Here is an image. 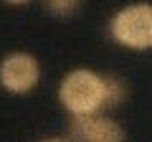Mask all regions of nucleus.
Returning a JSON list of instances; mask_svg holds the SVG:
<instances>
[{"label": "nucleus", "mask_w": 152, "mask_h": 142, "mask_svg": "<svg viewBox=\"0 0 152 142\" xmlns=\"http://www.w3.org/2000/svg\"><path fill=\"white\" fill-rule=\"evenodd\" d=\"M127 86L114 74H99L94 69H71L58 84V102L71 117L96 114L122 104Z\"/></svg>", "instance_id": "1"}, {"label": "nucleus", "mask_w": 152, "mask_h": 142, "mask_svg": "<svg viewBox=\"0 0 152 142\" xmlns=\"http://www.w3.org/2000/svg\"><path fill=\"white\" fill-rule=\"evenodd\" d=\"M109 36L129 51L152 48V3H132L109 18Z\"/></svg>", "instance_id": "2"}, {"label": "nucleus", "mask_w": 152, "mask_h": 142, "mask_svg": "<svg viewBox=\"0 0 152 142\" xmlns=\"http://www.w3.org/2000/svg\"><path fill=\"white\" fill-rule=\"evenodd\" d=\"M41 84V64L28 51H10L0 59V86L8 94H31Z\"/></svg>", "instance_id": "3"}, {"label": "nucleus", "mask_w": 152, "mask_h": 142, "mask_svg": "<svg viewBox=\"0 0 152 142\" xmlns=\"http://www.w3.org/2000/svg\"><path fill=\"white\" fill-rule=\"evenodd\" d=\"M71 140L74 142H124V127L104 112L71 117Z\"/></svg>", "instance_id": "4"}, {"label": "nucleus", "mask_w": 152, "mask_h": 142, "mask_svg": "<svg viewBox=\"0 0 152 142\" xmlns=\"http://www.w3.org/2000/svg\"><path fill=\"white\" fill-rule=\"evenodd\" d=\"M84 0H43V8L53 18H71L79 13Z\"/></svg>", "instance_id": "5"}, {"label": "nucleus", "mask_w": 152, "mask_h": 142, "mask_svg": "<svg viewBox=\"0 0 152 142\" xmlns=\"http://www.w3.org/2000/svg\"><path fill=\"white\" fill-rule=\"evenodd\" d=\"M3 3H8V5H28L33 0H3Z\"/></svg>", "instance_id": "6"}, {"label": "nucleus", "mask_w": 152, "mask_h": 142, "mask_svg": "<svg viewBox=\"0 0 152 142\" xmlns=\"http://www.w3.org/2000/svg\"><path fill=\"white\" fill-rule=\"evenodd\" d=\"M41 142H74V140H61V137H48V140H41Z\"/></svg>", "instance_id": "7"}]
</instances>
